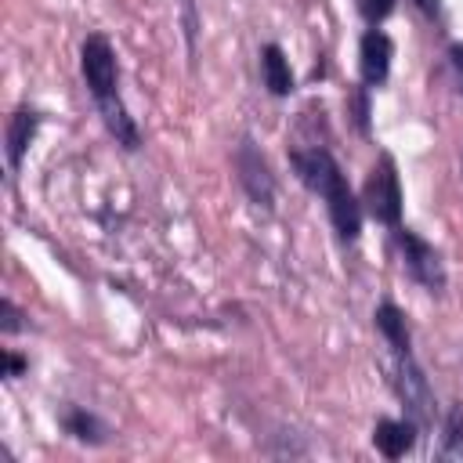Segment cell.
I'll list each match as a JSON object with an SVG mask.
<instances>
[{"label": "cell", "instance_id": "cell-1", "mask_svg": "<svg viewBox=\"0 0 463 463\" xmlns=\"http://www.w3.org/2000/svg\"><path fill=\"white\" fill-rule=\"evenodd\" d=\"M297 170H300V177L326 199L336 232H340L344 239H354L358 228H362V210H358V203H354V195H351V188H347V181H344L336 159H333L329 152H322V148L300 152V156H297Z\"/></svg>", "mask_w": 463, "mask_h": 463}, {"label": "cell", "instance_id": "cell-2", "mask_svg": "<svg viewBox=\"0 0 463 463\" xmlns=\"http://www.w3.org/2000/svg\"><path fill=\"white\" fill-rule=\"evenodd\" d=\"M80 65H83V80H87V87L98 101L116 98V54H112L105 36H87L83 40Z\"/></svg>", "mask_w": 463, "mask_h": 463}, {"label": "cell", "instance_id": "cell-3", "mask_svg": "<svg viewBox=\"0 0 463 463\" xmlns=\"http://www.w3.org/2000/svg\"><path fill=\"white\" fill-rule=\"evenodd\" d=\"M369 210L383 224H398V217H402V188H398V174H394L391 159H383L380 170H373V177H369Z\"/></svg>", "mask_w": 463, "mask_h": 463}, {"label": "cell", "instance_id": "cell-4", "mask_svg": "<svg viewBox=\"0 0 463 463\" xmlns=\"http://www.w3.org/2000/svg\"><path fill=\"white\" fill-rule=\"evenodd\" d=\"M398 242H402V250H405V260H409V271L423 282V286H430V289H441V282H445V275H441V260H438V253L423 242V239H416L412 232H398Z\"/></svg>", "mask_w": 463, "mask_h": 463}, {"label": "cell", "instance_id": "cell-5", "mask_svg": "<svg viewBox=\"0 0 463 463\" xmlns=\"http://www.w3.org/2000/svg\"><path fill=\"white\" fill-rule=\"evenodd\" d=\"M387 69H391V40L380 29H373V33L362 36V80L365 83H383Z\"/></svg>", "mask_w": 463, "mask_h": 463}, {"label": "cell", "instance_id": "cell-6", "mask_svg": "<svg viewBox=\"0 0 463 463\" xmlns=\"http://www.w3.org/2000/svg\"><path fill=\"white\" fill-rule=\"evenodd\" d=\"M239 170H242V184L250 188V195L268 206V203H271V177H268L264 159H260L250 145H242V152H239Z\"/></svg>", "mask_w": 463, "mask_h": 463}, {"label": "cell", "instance_id": "cell-7", "mask_svg": "<svg viewBox=\"0 0 463 463\" xmlns=\"http://www.w3.org/2000/svg\"><path fill=\"white\" fill-rule=\"evenodd\" d=\"M376 449L383 452V456H391V459H398V456H405L409 449H412V423H398V420H383L380 427H376Z\"/></svg>", "mask_w": 463, "mask_h": 463}, {"label": "cell", "instance_id": "cell-8", "mask_svg": "<svg viewBox=\"0 0 463 463\" xmlns=\"http://www.w3.org/2000/svg\"><path fill=\"white\" fill-rule=\"evenodd\" d=\"M264 83L271 94H289L293 90V76H289V65L282 58V51L271 43L264 47Z\"/></svg>", "mask_w": 463, "mask_h": 463}, {"label": "cell", "instance_id": "cell-9", "mask_svg": "<svg viewBox=\"0 0 463 463\" xmlns=\"http://www.w3.org/2000/svg\"><path fill=\"white\" fill-rule=\"evenodd\" d=\"M33 130H36V116L33 112H18L7 127V156H11V166L22 163L25 156V145L33 141Z\"/></svg>", "mask_w": 463, "mask_h": 463}, {"label": "cell", "instance_id": "cell-10", "mask_svg": "<svg viewBox=\"0 0 463 463\" xmlns=\"http://www.w3.org/2000/svg\"><path fill=\"white\" fill-rule=\"evenodd\" d=\"M376 326L383 329V336L391 340V347H394L398 354H409V333H405V318L398 315V307H394V304H383V307L376 311Z\"/></svg>", "mask_w": 463, "mask_h": 463}, {"label": "cell", "instance_id": "cell-11", "mask_svg": "<svg viewBox=\"0 0 463 463\" xmlns=\"http://www.w3.org/2000/svg\"><path fill=\"white\" fill-rule=\"evenodd\" d=\"M441 459H459V463H463V409H459V405L449 412V423H445V445H441Z\"/></svg>", "mask_w": 463, "mask_h": 463}, {"label": "cell", "instance_id": "cell-12", "mask_svg": "<svg viewBox=\"0 0 463 463\" xmlns=\"http://www.w3.org/2000/svg\"><path fill=\"white\" fill-rule=\"evenodd\" d=\"M394 7V0H362V14L369 18V22H376V18H383L387 11Z\"/></svg>", "mask_w": 463, "mask_h": 463}, {"label": "cell", "instance_id": "cell-13", "mask_svg": "<svg viewBox=\"0 0 463 463\" xmlns=\"http://www.w3.org/2000/svg\"><path fill=\"white\" fill-rule=\"evenodd\" d=\"M452 58H456V65L463 69V47H456V51H452Z\"/></svg>", "mask_w": 463, "mask_h": 463}]
</instances>
